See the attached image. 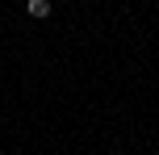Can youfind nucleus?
<instances>
[{
    "instance_id": "nucleus-1",
    "label": "nucleus",
    "mask_w": 159,
    "mask_h": 155,
    "mask_svg": "<svg viewBox=\"0 0 159 155\" xmlns=\"http://www.w3.org/2000/svg\"><path fill=\"white\" fill-rule=\"evenodd\" d=\"M25 13L34 21H42V17H50V0H25Z\"/></svg>"
}]
</instances>
